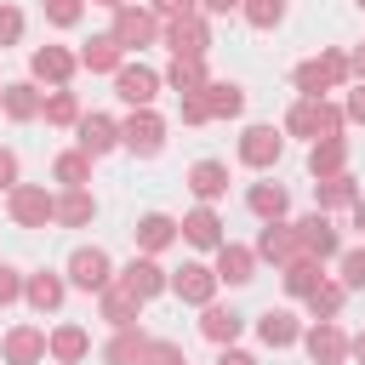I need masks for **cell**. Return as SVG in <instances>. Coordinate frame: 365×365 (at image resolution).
Instances as JSON below:
<instances>
[{
	"instance_id": "cell-1",
	"label": "cell",
	"mask_w": 365,
	"mask_h": 365,
	"mask_svg": "<svg viewBox=\"0 0 365 365\" xmlns=\"http://www.w3.org/2000/svg\"><path fill=\"white\" fill-rule=\"evenodd\" d=\"M342 120H348V114H342V108H331L325 97H297V103H291V114H285V131H291V137H314V143H319V137H342Z\"/></svg>"
},
{
	"instance_id": "cell-2",
	"label": "cell",
	"mask_w": 365,
	"mask_h": 365,
	"mask_svg": "<svg viewBox=\"0 0 365 365\" xmlns=\"http://www.w3.org/2000/svg\"><path fill=\"white\" fill-rule=\"evenodd\" d=\"M348 74H354V68H348L342 51H319V57H308V63L297 68V91H302V97H325V91H336Z\"/></svg>"
},
{
	"instance_id": "cell-3",
	"label": "cell",
	"mask_w": 365,
	"mask_h": 365,
	"mask_svg": "<svg viewBox=\"0 0 365 365\" xmlns=\"http://www.w3.org/2000/svg\"><path fill=\"white\" fill-rule=\"evenodd\" d=\"M257 257H268V262H279V268H291V262H302L308 257V245H302V228L297 222H262V234H257Z\"/></svg>"
},
{
	"instance_id": "cell-4",
	"label": "cell",
	"mask_w": 365,
	"mask_h": 365,
	"mask_svg": "<svg viewBox=\"0 0 365 365\" xmlns=\"http://www.w3.org/2000/svg\"><path fill=\"white\" fill-rule=\"evenodd\" d=\"M11 222L17 228H46V222H57V200L34 182H17L11 188Z\"/></svg>"
},
{
	"instance_id": "cell-5",
	"label": "cell",
	"mask_w": 365,
	"mask_h": 365,
	"mask_svg": "<svg viewBox=\"0 0 365 365\" xmlns=\"http://www.w3.org/2000/svg\"><path fill=\"white\" fill-rule=\"evenodd\" d=\"M68 285H80V291H108V285H114V262H108V251L80 245V251L68 257Z\"/></svg>"
},
{
	"instance_id": "cell-6",
	"label": "cell",
	"mask_w": 365,
	"mask_h": 365,
	"mask_svg": "<svg viewBox=\"0 0 365 365\" xmlns=\"http://www.w3.org/2000/svg\"><path fill=\"white\" fill-rule=\"evenodd\" d=\"M302 348H308V359H314V365H342V359L354 354V342L342 336V325H336V319H314V331L302 336Z\"/></svg>"
},
{
	"instance_id": "cell-7",
	"label": "cell",
	"mask_w": 365,
	"mask_h": 365,
	"mask_svg": "<svg viewBox=\"0 0 365 365\" xmlns=\"http://www.w3.org/2000/svg\"><path fill=\"white\" fill-rule=\"evenodd\" d=\"M165 29H160V11H137V6H120L114 11V40L125 46V51H137V46H148V40H160Z\"/></svg>"
},
{
	"instance_id": "cell-8",
	"label": "cell",
	"mask_w": 365,
	"mask_h": 365,
	"mask_svg": "<svg viewBox=\"0 0 365 365\" xmlns=\"http://www.w3.org/2000/svg\"><path fill=\"white\" fill-rule=\"evenodd\" d=\"M120 143H125L131 154H160V143H165V120H160L154 108H131V120L120 125Z\"/></svg>"
},
{
	"instance_id": "cell-9",
	"label": "cell",
	"mask_w": 365,
	"mask_h": 365,
	"mask_svg": "<svg viewBox=\"0 0 365 365\" xmlns=\"http://www.w3.org/2000/svg\"><path fill=\"white\" fill-rule=\"evenodd\" d=\"M165 46H171V57H205L211 51V29L188 11V17H171L165 23Z\"/></svg>"
},
{
	"instance_id": "cell-10",
	"label": "cell",
	"mask_w": 365,
	"mask_h": 365,
	"mask_svg": "<svg viewBox=\"0 0 365 365\" xmlns=\"http://www.w3.org/2000/svg\"><path fill=\"white\" fill-rule=\"evenodd\" d=\"M114 91H120L131 108H148V103H154V91H160V74H154V68H143V63H120Z\"/></svg>"
},
{
	"instance_id": "cell-11",
	"label": "cell",
	"mask_w": 365,
	"mask_h": 365,
	"mask_svg": "<svg viewBox=\"0 0 365 365\" xmlns=\"http://www.w3.org/2000/svg\"><path fill=\"white\" fill-rule=\"evenodd\" d=\"M279 148H285V137H279L274 125H245V137H240V160L257 165V171H268V165L279 160Z\"/></svg>"
},
{
	"instance_id": "cell-12",
	"label": "cell",
	"mask_w": 365,
	"mask_h": 365,
	"mask_svg": "<svg viewBox=\"0 0 365 365\" xmlns=\"http://www.w3.org/2000/svg\"><path fill=\"white\" fill-rule=\"evenodd\" d=\"M120 285H125V291H137V297L148 302V297L171 291V274H165L154 257H131V262H125V274H120Z\"/></svg>"
},
{
	"instance_id": "cell-13",
	"label": "cell",
	"mask_w": 365,
	"mask_h": 365,
	"mask_svg": "<svg viewBox=\"0 0 365 365\" xmlns=\"http://www.w3.org/2000/svg\"><path fill=\"white\" fill-rule=\"evenodd\" d=\"M171 291L182 297V302H211V291H217V268H205V262H182L177 274H171Z\"/></svg>"
},
{
	"instance_id": "cell-14",
	"label": "cell",
	"mask_w": 365,
	"mask_h": 365,
	"mask_svg": "<svg viewBox=\"0 0 365 365\" xmlns=\"http://www.w3.org/2000/svg\"><path fill=\"white\" fill-rule=\"evenodd\" d=\"M29 68H34V80H46V86H68V74L80 68V57L63 51V46H40V51L29 57Z\"/></svg>"
},
{
	"instance_id": "cell-15",
	"label": "cell",
	"mask_w": 365,
	"mask_h": 365,
	"mask_svg": "<svg viewBox=\"0 0 365 365\" xmlns=\"http://www.w3.org/2000/svg\"><path fill=\"white\" fill-rule=\"evenodd\" d=\"M6 365H40L51 348H46V331H34V325H17V331H6Z\"/></svg>"
},
{
	"instance_id": "cell-16",
	"label": "cell",
	"mask_w": 365,
	"mask_h": 365,
	"mask_svg": "<svg viewBox=\"0 0 365 365\" xmlns=\"http://www.w3.org/2000/svg\"><path fill=\"white\" fill-rule=\"evenodd\" d=\"M217 279H228V285H245V279H257V251L251 245H217Z\"/></svg>"
},
{
	"instance_id": "cell-17",
	"label": "cell",
	"mask_w": 365,
	"mask_h": 365,
	"mask_svg": "<svg viewBox=\"0 0 365 365\" xmlns=\"http://www.w3.org/2000/svg\"><path fill=\"white\" fill-rule=\"evenodd\" d=\"M97 297H103V319H108L114 331L137 325V314H143V297H137V291H125V285L114 279V285H108V291H97Z\"/></svg>"
},
{
	"instance_id": "cell-18",
	"label": "cell",
	"mask_w": 365,
	"mask_h": 365,
	"mask_svg": "<svg viewBox=\"0 0 365 365\" xmlns=\"http://www.w3.org/2000/svg\"><path fill=\"white\" fill-rule=\"evenodd\" d=\"M120 57H125V46H120L114 34H91L86 51H80V68H91V74H120Z\"/></svg>"
},
{
	"instance_id": "cell-19",
	"label": "cell",
	"mask_w": 365,
	"mask_h": 365,
	"mask_svg": "<svg viewBox=\"0 0 365 365\" xmlns=\"http://www.w3.org/2000/svg\"><path fill=\"white\" fill-rule=\"evenodd\" d=\"M182 240L200 245V251H217V245H222V222H217V211H211V205L188 211V217H182Z\"/></svg>"
},
{
	"instance_id": "cell-20",
	"label": "cell",
	"mask_w": 365,
	"mask_h": 365,
	"mask_svg": "<svg viewBox=\"0 0 365 365\" xmlns=\"http://www.w3.org/2000/svg\"><path fill=\"white\" fill-rule=\"evenodd\" d=\"M46 348H51L57 365H80L86 348H91V336H86V325H57V331L46 336Z\"/></svg>"
},
{
	"instance_id": "cell-21",
	"label": "cell",
	"mask_w": 365,
	"mask_h": 365,
	"mask_svg": "<svg viewBox=\"0 0 365 365\" xmlns=\"http://www.w3.org/2000/svg\"><path fill=\"white\" fill-rule=\"evenodd\" d=\"M205 108H211V120H234L240 108H245V91L234 86V80H205Z\"/></svg>"
},
{
	"instance_id": "cell-22",
	"label": "cell",
	"mask_w": 365,
	"mask_h": 365,
	"mask_svg": "<svg viewBox=\"0 0 365 365\" xmlns=\"http://www.w3.org/2000/svg\"><path fill=\"white\" fill-rule=\"evenodd\" d=\"M114 143H120V125H114L108 114H86V120H80V148H86L91 160H97V154H108Z\"/></svg>"
},
{
	"instance_id": "cell-23",
	"label": "cell",
	"mask_w": 365,
	"mask_h": 365,
	"mask_svg": "<svg viewBox=\"0 0 365 365\" xmlns=\"http://www.w3.org/2000/svg\"><path fill=\"white\" fill-rule=\"evenodd\" d=\"M188 188H194L205 205L222 200V194H228V165H222V160H200V165L188 171Z\"/></svg>"
},
{
	"instance_id": "cell-24",
	"label": "cell",
	"mask_w": 365,
	"mask_h": 365,
	"mask_svg": "<svg viewBox=\"0 0 365 365\" xmlns=\"http://www.w3.org/2000/svg\"><path fill=\"white\" fill-rule=\"evenodd\" d=\"M297 228H302V245H308V257H319V262H325V257H336V251H342L336 228H331V222H325L319 211H314V217H302Z\"/></svg>"
},
{
	"instance_id": "cell-25",
	"label": "cell",
	"mask_w": 365,
	"mask_h": 365,
	"mask_svg": "<svg viewBox=\"0 0 365 365\" xmlns=\"http://www.w3.org/2000/svg\"><path fill=\"white\" fill-rule=\"evenodd\" d=\"M342 165H348V143H342V137H319V143L308 148V171H314V177H336Z\"/></svg>"
},
{
	"instance_id": "cell-26",
	"label": "cell",
	"mask_w": 365,
	"mask_h": 365,
	"mask_svg": "<svg viewBox=\"0 0 365 365\" xmlns=\"http://www.w3.org/2000/svg\"><path fill=\"white\" fill-rule=\"evenodd\" d=\"M257 336H262L268 348H291V342L302 336V325H297V319H291L285 308H268V314L257 319Z\"/></svg>"
},
{
	"instance_id": "cell-27",
	"label": "cell",
	"mask_w": 365,
	"mask_h": 365,
	"mask_svg": "<svg viewBox=\"0 0 365 365\" xmlns=\"http://www.w3.org/2000/svg\"><path fill=\"white\" fill-rule=\"evenodd\" d=\"M165 86H171L177 97H188V91H205V63H200V57H171V68H165Z\"/></svg>"
},
{
	"instance_id": "cell-28",
	"label": "cell",
	"mask_w": 365,
	"mask_h": 365,
	"mask_svg": "<svg viewBox=\"0 0 365 365\" xmlns=\"http://www.w3.org/2000/svg\"><path fill=\"white\" fill-rule=\"evenodd\" d=\"M0 108H6L11 120H34V114L46 108V97H40L29 80H17V86H6V91H0Z\"/></svg>"
},
{
	"instance_id": "cell-29",
	"label": "cell",
	"mask_w": 365,
	"mask_h": 365,
	"mask_svg": "<svg viewBox=\"0 0 365 365\" xmlns=\"http://www.w3.org/2000/svg\"><path fill=\"white\" fill-rule=\"evenodd\" d=\"M245 205H251V211H257L262 222H279L291 200H285V188H279V182H251V194H245Z\"/></svg>"
},
{
	"instance_id": "cell-30",
	"label": "cell",
	"mask_w": 365,
	"mask_h": 365,
	"mask_svg": "<svg viewBox=\"0 0 365 365\" xmlns=\"http://www.w3.org/2000/svg\"><path fill=\"white\" fill-rule=\"evenodd\" d=\"M177 228H182V222H171L165 211H148V217L137 222V245H143V251H165V245L177 240Z\"/></svg>"
},
{
	"instance_id": "cell-31",
	"label": "cell",
	"mask_w": 365,
	"mask_h": 365,
	"mask_svg": "<svg viewBox=\"0 0 365 365\" xmlns=\"http://www.w3.org/2000/svg\"><path fill=\"white\" fill-rule=\"evenodd\" d=\"M240 325H245V319H240L234 308H211V302H205V319H200V331H205V342H217V348H228V342L240 336Z\"/></svg>"
},
{
	"instance_id": "cell-32",
	"label": "cell",
	"mask_w": 365,
	"mask_h": 365,
	"mask_svg": "<svg viewBox=\"0 0 365 365\" xmlns=\"http://www.w3.org/2000/svg\"><path fill=\"white\" fill-rule=\"evenodd\" d=\"M143 354H148V336L137 331V325H125V331H114V342H108V365H143Z\"/></svg>"
},
{
	"instance_id": "cell-33",
	"label": "cell",
	"mask_w": 365,
	"mask_h": 365,
	"mask_svg": "<svg viewBox=\"0 0 365 365\" xmlns=\"http://www.w3.org/2000/svg\"><path fill=\"white\" fill-rule=\"evenodd\" d=\"M91 217H97V200H91L86 188H68V194L57 200V222H63V228H86Z\"/></svg>"
},
{
	"instance_id": "cell-34",
	"label": "cell",
	"mask_w": 365,
	"mask_h": 365,
	"mask_svg": "<svg viewBox=\"0 0 365 365\" xmlns=\"http://www.w3.org/2000/svg\"><path fill=\"white\" fill-rule=\"evenodd\" d=\"M319 285H325L319 257H302V262H291V268H285V291H291V297H314Z\"/></svg>"
},
{
	"instance_id": "cell-35",
	"label": "cell",
	"mask_w": 365,
	"mask_h": 365,
	"mask_svg": "<svg viewBox=\"0 0 365 365\" xmlns=\"http://www.w3.org/2000/svg\"><path fill=\"white\" fill-rule=\"evenodd\" d=\"M57 182H68V188H86L91 182V154L86 148H68V154H57Z\"/></svg>"
},
{
	"instance_id": "cell-36",
	"label": "cell",
	"mask_w": 365,
	"mask_h": 365,
	"mask_svg": "<svg viewBox=\"0 0 365 365\" xmlns=\"http://www.w3.org/2000/svg\"><path fill=\"white\" fill-rule=\"evenodd\" d=\"M63 291H68V285H63V279H57V274H34V279H29V285H23V297H29V302H34V308H40V314H51V308H57V302H63Z\"/></svg>"
},
{
	"instance_id": "cell-37",
	"label": "cell",
	"mask_w": 365,
	"mask_h": 365,
	"mask_svg": "<svg viewBox=\"0 0 365 365\" xmlns=\"http://www.w3.org/2000/svg\"><path fill=\"white\" fill-rule=\"evenodd\" d=\"M314 194H319V205H354V200H359V188H354V177H348V171L319 177V182H314Z\"/></svg>"
},
{
	"instance_id": "cell-38",
	"label": "cell",
	"mask_w": 365,
	"mask_h": 365,
	"mask_svg": "<svg viewBox=\"0 0 365 365\" xmlns=\"http://www.w3.org/2000/svg\"><path fill=\"white\" fill-rule=\"evenodd\" d=\"M40 114H46V125H80V103H74V91H63V86L46 97Z\"/></svg>"
},
{
	"instance_id": "cell-39",
	"label": "cell",
	"mask_w": 365,
	"mask_h": 365,
	"mask_svg": "<svg viewBox=\"0 0 365 365\" xmlns=\"http://www.w3.org/2000/svg\"><path fill=\"white\" fill-rule=\"evenodd\" d=\"M240 17H245L251 29H274V23L285 17V0H240Z\"/></svg>"
},
{
	"instance_id": "cell-40",
	"label": "cell",
	"mask_w": 365,
	"mask_h": 365,
	"mask_svg": "<svg viewBox=\"0 0 365 365\" xmlns=\"http://www.w3.org/2000/svg\"><path fill=\"white\" fill-rule=\"evenodd\" d=\"M342 297H348V285H319L314 297H308V308H314V319H336V308H342Z\"/></svg>"
},
{
	"instance_id": "cell-41",
	"label": "cell",
	"mask_w": 365,
	"mask_h": 365,
	"mask_svg": "<svg viewBox=\"0 0 365 365\" xmlns=\"http://www.w3.org/2000/svg\"><path fill=\"white\" fill-rule=\"evenodd\" d=\"M342 285L348 291H365V245L359 251H342Z\"/></svg>"
},
{
	"instance_id": "cell-42",
	"label": "cell",
	"mask_w": 365,
	"mask_h": 365,
	"mask_svg": "<svg viewBox=\"0 0 365 365\" xmlns=\"http://www.w3.org/2000/svg\"><path fill=\"white\" fill-rule=\"evenodd\" d=\"M17 40H23V11L0 0V46H17Z\"/></svg>"
},
{
	"instance_id": "cell-43",
	"label": "cell",
	"mask_w": 365,
	"mask_h": 365,
	"mask_svg": "<svg viewBox=\"0 0 365 365\" xmlns=\"http://www.w3.org/2000/svg\"><path fill=\"white\" fill-rule=\"evenodd\" d=\"M46 17H51L57 29H74V23H80V0H46Z\"/></svg>"
},
{
	"instance_id": "cell-44",
	"label": "cell",
	"mask_w": 365,
	"mask_h": 365,
	"mask_svg": "<svg viewBox=\"0 0 365 365\" xmlns=\"http://www.w3.org/2000/svg\"><path fill=\"white\" fill-rule=\"evenodd\" d=\"M143 365H188V359H182V348H177V342H148Z\"/></svg>"
},
{
	"instance_id": "cell-45",
	"label": "cell",
	"mask_w": 365,
	"mask_h": 365,
	"mask_svg": "<svg viewBox=\"0 0 365 365\" xmlns=\"http://www.w3.org/2000/svg\"><path fill=\"white\" fill-rule=\"evenodd\" d=\"M182 120H188V125H205V120H211V108H205V97H200V91H188V97H182Z\"/></svg>"
},
{
	"instance_id": "cell-46",
	"label": "cell",
	"mask_w": 365,
	"mask_h": 365,
	"mask_svg": "<svg viewBox=\"0 0 365 365\" xmlns=\"http://www.w3.org/2000/svg\"><path fill=\"white\" fill-rule=\"evenodd\" d=\"M17 297H23V279H17V268H6V262H0V308H6V302H17Z\"/></svg>"
},
{
	"instance_id": "cell-47",
	"label": "cell",
	"mask_w": 365,
	"mask_h": 365,
	"mask_svg": "<svg viewBox=\"0 0 365 365\" xmlns=\"http://www.w3.org/2000/svg\"><path fill=\"white\" fill-rule=\"evenodd\" d=\"M0 188H6V194L17 188V154H11V148H0Z\"/></svg>"
},
{
	"instance_id": "cell-48",
	"label": "cell",
	"mask_w": 365,
	"mask_h": 365,
	"mask_svg": "<svg viewBox=\"0 0 365 365\" xmlns=\"http://www.w3.org/2000/svg\"><path fill=\"white\" fill-rule=\"evenodd\" d=\"M342 114H348V120H359V125H365V80H359V86H354V91H348V108H342Z\"/></svg>"
},
{
	"instance_id": "cell-49",
	"label": "cell",
	"mask_w": 365,
	"mask_h": 365,
	"mask_svg": "<svg viewBox=\"0 0 365 365\" xmlns=\"http://www.w3.org/2000/svg\"><path fill=\"white\" fill-rule=\"evenodd\" d=\"M194 6H200V0H154V11H160V17H188Z\"/></svg>"
},
{
	"instance_id": "cell-50",
	"label": "cell",
	"mask_w": 365,
	"mask_h": 365,
	"mask_svg": "<svg viewBox=\"0 0 365 365\" xmlns=\"http://www.w3.org/2000/svg\"><path fill=\"white\" fill-rule=\"evenodd\" d=\"M211 17H228V11H240V0H200Z\"/></svg>"
},
{
	"instance_id": "cell-51",
	"label": "cell",
	"mask_w": 365,
	"mask_h": 365,
	"mask_svg": "<svg viewBox=\"0 0 365 365\" xmlns=\"http://www.w3.org/2000/svg\"><path fill=\"white\" fill-rule=\"evenodd\" d=\"M217 365H257V359H251V354H240V348H234V342H228V354H222V359H217Z\"/></svg>"
},
{
	"instance_id": "cell-52",
	"label": "cell",
	"mask_w": 365,
	"mask_h": 365,
	"mask_svg": "<svg viewBox=\"0 0 365 365\" xmlns=\"http://www.w3.org/2000/svg\"><path fill=\"white\" fill-rule=\"evenodd\" d=\"M348 68H354V74H359V80H365V46H359V51H354V57H348Z\"/></svg>"
},
{
	"instance_id": "cell-53",
	"label": "cell",
	"mask_w": 365,
	"mask_h": 365,
	"mask_svg": "<svg viewBox=\"0 0 365 365\" xmlns=\"http://www.w3.org/2000/svg\"><path fill=\"white\" fill-rule=\"evenodd\" d=\"M354 228H359V234H365V194H359V200H354Z\"/></svg>"
},
{
	"instance_id": "cell-54",
	"label": "cell",
	"mask_w": 365,
	"mask_h": 365,
	"mask_svg": "<svg viewBox=\"0 0 365 365\" xmlns=\"http://www.w3.org/2000/svg\"><path fill=\"white\" fill-rule=\"evenodd\" d=\"M354 359H359V365H365V331H359V336H354Z\"/></svg>"
},
{
	"instance_id": "cell-55",
	"label": "cell",
	"mask_w": 365,
	"mask_h": 365,
	"mask_svg": "<svg viewBox=\"0 0 365 365\" xmlns=\"http://www.w3.org/2000/svg\"><path fill=\"white\" fill-rule=\"evenodd\" d=\"M91 6H108V11H120V6H125V0H91Z\"/></svg>"
},
{
	"instance_id": "cell-56",
	"label": "cell",
	"mask_w": 365,
	"mask_h": 365,
	"mask_svg": "<svg viewBox=\"0 0 365 365\" xmlns=\"http://www.w3.org/2000/svg\"><path fill=\"white\" fill-rule=\"evenodd\" d=\"M354 6H359V11H365V0H354Z\"/></svg>"
},
{
	"instance_id": "cell-57",
	"label": "cell",
	"mask_w": 365,
	"mask_h": 365,
	"mask_svg": "<svg viewBox=\"0 0 365 365\" xmlns=\"http://www.w3.org/2000/svg\"><path fill=\"white\" fill-rule=\"evenodd\" d=\"M0 91H6V86H0Z\"/></svg>"
}]
</instances>
